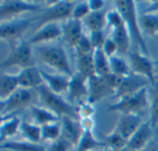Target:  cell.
I'll use <instances>...</instances> for the list:
<instances>
[{
    "label": "cell",
    "instance_id": "cell-1",
    "mask_svg": "<svg viewBox=\"0 0 158 151\" xmlns=\"http://www.w3.org/2000/svg\"><path fill=\"white\" fill-rule=\"evenodd\" d=\"M116 9L119 12L122 18L124 19L131 36L134 39L135 42L138 44L140 49L147 54V47L143 36L141 21L137 13V6L135 1L130 0H118L115 2Z\"/></svg>",
    "mask_w": 158,
    "mask_h": 151
},
{
    "label": "cell",
    "instance_id": "cell-2",
    "mask_svg": "<svg viewBox=\"0 0 158 151\" xmlns=\"http://www.w3.org/2000/svg\"><path fill=\"white\" fill-rule=\"evenodd\" d=\"M37 53L40 59L45 65L55 68L65 76L69 77H73L74 74L69 57L63 47L56 45H42L37 48Z\"/></svg>",
    "mask_w": 158,
    "mask_h": 151
},
{
    "label": "cell",
    "instance_id": "cell-3",
    "mask_svg": "<svg viewBox=\"0 0 158 151\" xmlns=\"http://www.w3.org/2000/svg\"><path fill=\"white\" fill-rule=\"evenodd\" d=\"M36 89L38 90V94L46 108L56 113L58 116L70 117L74 119L79 116L78 111L75 110L69 102L66 101L59 94L53 92L45 84L40 86Z\"/></svg>",
    "mask_w": 158,
    "mask_h": 151
},
{
    "label": "cell",
    "instance_id": "cell-4",
    "mask_svg": "<svg viewBox=\"0 0 158 151\" xmlns=\"http://www.w3.org/2000/svg\"><path fill=\"white\" fill-rule=\"evenodd\" d=\"M148 106L147 89L144 88L133 94L119 98L118 101L110 105L108 111L119 112L122 114L139 115Z\"/></svg>",
    "mask_w": 158,
    "mask_h": 151
},
{
    "label": "cell",
    "instance_id": "cell-5",
    "mask_svg": "<svg viewBox=\"0 0 158 151\" xmlns=\"http://www.w3.org/2000/svg\"><path fill=\"white\" fill-rule=\"evenodd\" d=\"M106 21L112 28V38L118 46V53L125 54L131 45V33L119 12L115 9L106 13Z\"/></svg>",
    "mask_w": 158,
    "mask_h": 151
},
{
    "label": "cell",
    "instance_id": "cell-6",
    "mask_svg": "<svg viewBox=\"0 0 158 151\" xmlns=\"http://www.w3.org/2000/svg\"><path fill=\"white\" fill-rule=\"evenodd\" d=\"M35 61L33 58L31 44L29 42H22L16 45L7 57L1 62V68L6 69L12 66H19L21 69L35 66Z\"/></svg>",
    "mask_w": 158,
    "mask_h": 151
},
{
    "label": "cell",
    "instance_id": "cell-7",
    "mask_svg": "<svg viewBox=\"0 0 158 151\" xmlns=\"http://www.w3.org/2000/svg\"><path fill=\"white\" fill-rule=\"evenodd\" d=\"M41 8L39 4L28 1L7 0L0 2V18L2 21L10 19L19 14L26 12H35Z\"/></svg>",
    "mask_w": 158,
    "mask_h": 151
},
{
    "label": "cell",
    "instance_id": "cell-8",
    "mask_svg": "<svg viewBox=\"0 0 158 151\" xmlns=\"http://www.w3.org/2000/svg\"><path fill=\"white\" fill-rule=\"evenodd\" d=\"M76 3L77 2L72 1H56L49 3L43 16L44 24L71 18L72 11Z\"/></svg>",
    "mask_w": 158,
    "mask_h": 151
},
{
    "label": "cell",
    "instance_id": "cell-9",
    "mask_svg": "<svg viewBox=\"0 0 158 151\" xmlns=\"http://www.w3.org/2000/svg\"><path fill=\"white\" fill-rule=\"evenodd\" d=\"M33 95L31 89L19 88L6 100L1 101V115L4 117L13 111L23 108L31 103Z\"/></svg>",
    "mask_w": 158,
    "mask_h": 151
},
{
    "label": "cell",
    "instance_id": "cell-10",
    "mask_svg": "<svg viewBox=\"0 0 158 151\" xmlns=\"http://www.w3.org/2000/svg\"><path fill=\"white\" fill-rule=\"evenodd\" d=\"M31 26L30 19H16L2 22L0 27V36L6 42H16L27 31Z\"/></svg>",
    "mask_w": 158,
    "mask_h": 151
},
{
    "label": "cell",
    "instance_id": "cell-11",
    "mask_svg": "<svg viewBox=\"0 0 158 151\" xmlns=\"http://www.w3.org/2000/svg\"><path fill=\"white\" fill-rule=\"evenodd\" d=\"M63 35V28L58 22H47L43 24L36 30L28 42L31 44H40L44 42L57 40Z\"/></svg>",
    "mask_w": 158,
    "mask_h": 151
},
{
    "label": "cell",
    "instance_id": "cell-12",
    "mask_svg": "<svg viewBox=\"0 0 158 151\" xmlns=\"http://www.w3.org/2000/svg\"><path fill=\"white\" fill-rule=\"evenodd\" d=\"M131 69L134 72V74L140 75L147 78L150 83L155 84V66L149 57L140 53H132L131 54Z\"/></svg>",
    "mask_w": 158,
    "mask_h": 151
},
{
    "label": "cell",
    "instance_id": "cell-13",
    "mask_svg": "<svg viewBox=\"0 0 158 151\" xmlns=\"http://www.w3.org/2000/svg\"><path fill=\"white\" fill-rule=\"evenodd\" d=\"M89 86V96L88 102L93 104L96 101H99L112 94H115L114 89L107 84L104 77L94 76L88 80Z\"/></svg>",
    "mask_w": 158,
    "mask_h": 151
},
{
    "label": "cell",
    "instance_id": "cell-14",
    "mask_svg": "<svg viewBox=\"0 0 158 151\" xmlns=\"http://www.w3.org/2000/svg\"><path fill=\"white\" fill-rule=\"evenodd\" d=\"M61 137L69 142L74 148H77L84 131L81 123L74 118L62 117L61 119Z\"/></svg>",
    "mask_w": 158,
    "mask_h": 151
},
{
    "label": "cell",
    "instance_id": "cell-15",
    "mask_svg": "<svg viewBox=\"0 0 158 151\" xmlns=\"http://www.w3.org/2000/svg\"><path fill=\"white\" fill-rule=\"evenodd\" d=\"M153 137V126L150 122L143 123L128 142L127 148L132 151L145 150Z\"/></svg>",
    "mask_w": 158,
    "mask_h": 151
},
{
    "label": "cell",
    "instance_id": "cell-16",
    "mask_svg": "<svg viewBox=\"0 0 158 151\" xmlns=\"http://www.w3.org/2000/svg\"><path fill=\"white\" fill-rule=\"evenodd\" d=\"M149 80L140 75L131 74L127 77H124L119 87L116 91V95L118 98L133 94L144 88H146Z\"/></svg>",
    "mask_w": 158,
    "mask_h": 151
},
{
    "label": "cell",
    "instance_id": "cell-17",
    "mask_svg": "<svg viewBox=\"0 0 158 151\" xmlns=\"http://www.w3.org/2000/svg\"><path fill=\"white\" fill-rule=\"evenodd\" d=\"M88 78L80 73L74 74L70 77L69 85V99L71 102L80 101L85 96H89V86Z\"/></svg>",
    "mask_w": 158,
    "mask_h": 151
},
{
    "label": "cell",
    "instance_id": "cell-18",
    "mask_svg": "<svg viewBox=\"0 0 158 151\" xmlns=\"http://www.w3.org/2000/svg\"><path fill=\"white\" fill-rule=\"evenodd\" d=\"M19 88L23 89H37L44 84L43 77L41 75V70L36 66H31L24 69L17 75Z\"/></svg>",
    "mask_w": 158,
    "mask_h": 151
},
{
    "label": "cell",
    "instance_id": "cell-19",
    "mask_svg": "<svg viewBox=\"0 0 158 151\" xmlns=\"http://www.w3.org/2000/svg\"><path fill=\"white\" fill-rule=\"evenodd\" d=\"M142 125L143 122L139 115L123 114L115 130L129 142L130 138L140 128Z\"/></svg>",
    "mask_w": 158,
    "mask_h": 151
},
{
    "label": "cell",
    "instance_id": "cell-20",
    "mask_svg": "<svg viewBox=\"0 0 158 151\" xmlns=\"http://www.w3.org/2000/svg\"><path fill=\"white\" fill-rule=\"evenodd\" d=\"M82 30L81 20L69 18L63 27V36L71 46L76 48L81 39L84 35Z\"/></svg>",
    "mask_w": 158,
    "mask_h": 151
},
{
    "label": "cell",
    "instance_id": "cell-21",
    "mask_svg": "<svg viewBox=\"0 0 158 151\" xmlns=\"http://www.w3.org/2000/svg\"><path fill=\"white\" fill-rule=\"evenodd\" d=\"M41 75L45 85L55 93L61 94L62 92L68 91L70 77L68 78L65 75H51L41 70Z\"/></svg>",
    "mask_w": 158,
    "mask_h": 151
},
{
    "label": "cell",
    "instance_id": "cell-22",
    "mask_svg": "<svg viewBox=\"0 0 158 151\" xmlns=\"http://www.w3.org/2000/svg\"><path fill=\"white\" fill-rule=\"evenodd\" d=\"M18 89L19 84L17 75H9L2 73L0 76V99L1 101L6 100L11 96Z\"/></svg>",
    "mask_w": 158,
    "mask_h": 151
},
{
    "label": "cell",
    "instance_id": "cell-23",
    "mask_svg": "<svg viewBox=\"0 0 158 151\" xmlns=\"http://www.w3.org/2000/svg\"><path fill=\"white\" fill-rule=\"evenodd\" d=\"M31 112L35 121V124H37L40 126L53 123H57L59 121V116L47 108L32 106L31 107Z\"/></svg>",
    "mask_w": 158,
    "mask_h": 151
},
{
    "label": "cell",
    "instance_id": "cell-24",
    "mask_svg": "<svg viewBox=\"0 0 158 151\" xmlns=\"http://www.w3.org/2000/svg\"><path fill=\"white\" fill-rule=\"evenodd\" d=\"M1 149L6 151H48L41 144L26 141H10L1 143Z\"/></svg>",
    "mask_w": 158,
    "mask_h": 151
},
{
    "label": "cell",
    "instance_id": "cell-25",
    "mask_svg": "<svg viewBox=\"0 0 158 151\" xmlns=\"http://www.w3.org/2000/svg\"><path fill=\"white\" fill-rule=\"evenodd\" d=\"M21 121L17 116H12L9 119H2L0 128V140L1 143L7 141L9 138L14 137L18 130L20 128Z\"/></svg>",
    "mask_w": 158,
    "mask_h": 151
},
{
    "label": "cell",
    "instance_id": "cell-26",
    "mask_svg": "<svg viewBox=\"0 0 158 151\" xmlns=\"http://www.w3.org/2000/svg\"><path fill=\"white\" fill-rule=\"evenodd\" d=\"M78 55V69L79 73L87 77L88 79L96 75L94 53L89 54H77Z\"/></svg>",
    "mask_w": 158,
    "mask_h": 151
},
{
    "label": "cell",
    "instance_id": "cell-27",
    "mask_svg": "<svg viewBox=\"0 0 158 151\" xmlns=\"http://www.w3.org/2000/svg\"><path fill=\"white\" fill-rule=\"evenodd\" d=\"M106 145L105 142L97 140L92 131L84 132L78 147L76 148L77 151H93L94 149H101L106 148Z\"/></svg>",
    "mask_w": 158,
    "mask_h": 151
},
{
    "label": "cell",
    "instance_id": "cell-28",
    "mask_svg": "<svg viewBox=\"0 0 158 151\" xmlns=\"http://www.w3.org/2000/svg\"><path fill=\"white\" fill-rule=\"evenodd\" d=\"M94 61L95 72L97 76L104 77L111 73L109 58L106 55L102 49H96L94 52Z\"/></svg>",
    "mask_w": 158,
    "mask_h": 151
},
{
    "label": "cell",
    "instance_id": "cell-29",
    "mask_svg": "<svg viewBox=\"0 0 158 151\" xmlns=\"http://www.w3.org/2000/svg\"><path fill=\"white\" fill-rule=\"evenodd\" d=\"M20 130L26 140L40 144L42 140V126L37 124H31L26 121H23L20 125Z\"/></svg>",
    "mask_w": 158,
    "mask_h": 151
},
{
    "label": "cell",
    "instance_id": "cell-30",
    "mask_svg": "<svg viewBox=\"0 0 158 151\" xmlns=\"http://www.w3.org/2000/svg\"><path fill=\"white\" fill-rule=\"evenodd\" d=\"M143 30L149 36H158V14L143 13L140 18Z\"/></svg>",
    "mask_w": 158,
    "mask_h": 151
},
{
    "label": "cell",
    "instance_id": "cell-31",
    "mask_svg": "<svg viewBox=\"0 0 158 151\" xmlns=\"http://www.w3.org/2000/svg\"><path fill=\"white\" fill-rule=\"evenodd\" d=\"M85 25L90 30V31H95V30H103V28L105 27V24L106 21V14H105L103 11L98 12H91L84 19H83Z\"/></svg>",
    "mask_w": 158,
    "mask_h": 151
},
{
    "label": "cell",
    "instance_id": "cell-32",
    "mask_svg": "<svg viewBox=\"0 0 158 151\" xmlns=\"http://www.w3.org/2000/svg\"><path fill=\"white\" fill-rule=\"evenodd\" d=\"M111 72L120 77H127L131 75V68L127 62L120 56L115 55L109 58Z\"/></svg>",
    "mask_w": 158,
    "mask_h": 151
},
{
    "label": "cell",
    "instance_id": "cell-33",
    "mask_svg": "<svg viewBox=\"0 0 158 151\" xmlns=\"http://www.w3.org/2000/svg\"><path fill=\"white\" fill-rule=\"evenodd\" d=\"M61 137V124L53 123L42 126V140L51 143Z\"/></svg>",
    "mask_w": 158,
    "mask_h": 151
},
{
    "label": "cell",
    "instance_id": "cell-34",
    "mask_svg": "<svg viewBox=\"0 0 158 151\" xmlns=\"http://www.w3.org/2000/svg\"><path fill=\"white\" fill-rule=\"evenodd\" d=\"M105 144L107 148L111 149V150H119L127 148L128 141L123 137H121L116 130H114L112 133L106 137Z\"/></svg>",
    "mask_w": 158,
    "mask_h": 151
},
{
    "label": "cell",
    "instance_id": "cell-35",
    "mask_svg": "<svg viewBox=\"0 0 158 151\" xmlns=\"http://www.w3.org/2000/svg\"><path fill=\"white\" fill-rule=\"evenodd\" d=\"M92 11H91L88 1L77 2L73 8L71 18H74L77 20H83Z\"/></svg>",
    "mask_w": 158,
    "mask_h": 151
},
{
    "label": "cell",
    "instance_id": "cell-36",
    "mask_svg": "<svg viewBox=\"0 0 158 151\" xmlns=\"http://www.w3.org/2000/svg\"><path fill=\"white\" fill-rule=\"evenodd\" d=\"M77 54H89L94 52V48L91 42V40L88 36L83 35L80 42L76 46Z\"/></svg>",
    "mask_w": 158,
    "mask_h": 151
},
{
    "label": "cell",
    "instance_id": "cell-37",
    "mask_svg": "<svg viewBox=\"0 0 158 151\" xmlns=\"http://www.w3.org/2000/svg\"><path fill=\"white\" fill-rule=\"evenodd\" d=\"M91 42L94 48L96 49H102L104 46V43L106 42V37L103 32V30H95V31H90V36H89Z\"/></svg>",
    "mask_w": 158,
    "mask_h": 151
},
{
    "label": "cell",
    "instance_id": "cell-38",
    "mask_svg": "<svg viewBox=\"0 0 158 151\" xmlns=\"http://www.w3.org/2000/svg\"><path fill=\"white\" fill-rule=\"evenodd\" d=\"M72 149H74V147L61 137L51 143L48 151H71Z\"/></svg>",
    "mask_w": 158,
    "mask_h": 151
},
{
    "label": "cell",
    "instance_id": "cell-39",
    "mask_svg": "<svg viewBox=\"0 0 158 151\" xmlns=\"http://www.w3.org/2000/svg\"><path fill=\"white\" fill-rule=\"evenodd\" d=\"M102 50L104 51L106 55L108 58H110L112 56H115L117 54V53H118V46L116 41L112 37H109V38L106 39V42L104 43Z\"/></svg>",
    "mask_w": 158,
    "mask_h": 151
},
{
    "label": "cell",
    "instance_id": "cell-40",
    "mask_svg": "<svg viewBox=\"0 0 158 151\" xmlns=\"http://www.w3.org/2000/svg\"><path fill=\"white\" fill-rule=\"evenodd\" d=\"M94 113V109L93 107V104L91 103H85L81 106V108L78 110V115L81 117V119L83 118H92Z\"/></svg>",
    "mask_w": 158,
    "mask_h": 151
},
{
    "label": "cell",
    "instance_id": "cell-41",
    "mask_svg": "<svg viewBox=\"0 0 158 151\" xmlns=\"http://www.w3.org/2000/svg\"><path fill=\"white\" fill-rule=\"evenodd\" d=\"M150 123L153 128L157 125L158 124V92L155 95L153 103H152V111H151V119Z\"/></svg>",
    "mask_w": 158,
    "mask_h": 151
},
{
    "label": "cell",
    "instance_id": "cell-42",
    "mask_svg": "<svg viewBox=\"0 0 158 151\" xmlns=\"http://www.w3.org/2000/svg\"><path fill=\"white\" fill-rule=\"evenodd\" d=\"M80 123H81V125L84 132H87V131H92L93 132V129H94V123L93 118L81 119Z\"/></svg>",
    "mask_w": 158,
    "mask_h": 151
},
{
    "label": "cell",
    "instance_id": "cell-43",
    "mask_svg": "<svg viewBox=\"0 0 158 151\" xmlns=\"http://www.w3.org/2000/svg\"><path fill=\"white\" fill-rule=\"evenodd\" d=\"M88 2H89V6H90L92 12L102 11L103 7L105 6V2L101 1V0H91Z\"/></svg>",
    "mask_w": 158,
    "mask_h": 151
},
{
    "label": "cell",
    "instance_id": "cell-44",
    "mask_svg": "<svg viewBox=\"0 0 158 151\" xmlns=\"http://www.w3.org/2000/svg\"><path fill=\"white\" fill-rule=\"evenodd\" d=\"M143 13H148V14H158V1L150 2V5L144 9Z\"/></svg>",
    "mask_w": 158,
    "mask_h": 151
},
{
    "label": "cell",
    "instance_id": "cell-45",
    "mask_svg": "<svg viewBox=\"0 0 158 151\" xmlns=\"http://www.w3.org/2000/svg\"><path fill=\"white\" fill-rule=\"evenodd\" d=\"M113 151V150H111ZM114 151H132L130 149H128V148H125V149H119V150H114Z\"/></svg>",
    "mask_w": 158,
    "mask_h": 151
},
{
    "label": "cell",
    "instance_id": "cell-46",
    "mask_svg": "<svg viewBox=\"0 0 158 151\" xmlns=\"http://www.w3.org/2000/svg\"><path fill=\"white\" fill-rule=\"evenodd\" d=\"M99 151H110V149H109V148H107V147H106V148H104V149H100Z\"/></svg>",
    "mask_w": 158,
    "mask_h": 151
},
{
    "label": "cell",
    "instance_id": "cell-47",
    "mask_svg": "<svg viewBox=\"0 0 158 151\" xmlns=\"http://www.w3.org/2000/svg\"><path fill=\"white\" fill-rule=\"evenodd\" d=\"M143 151H158V149H146L145 150H143Z\"/></svg>",
    "mask_w": 158,
    "mask_h": 151
},
{
    "label": "cell",
    "instance_id": "cell-48",
    "mask_svg": "<svg viewBox=\"0 0 158 151\" xmlns=\"http://www.w3.org/2000/svg\"><path fill=\"white\" fill-rule=\"evenodd\" d=\"M74 151H77V150H76V149H75V150H74Z\"/></svg>",
    "mask_w": 158,
    "mask_h": 151
}]
</instances>
